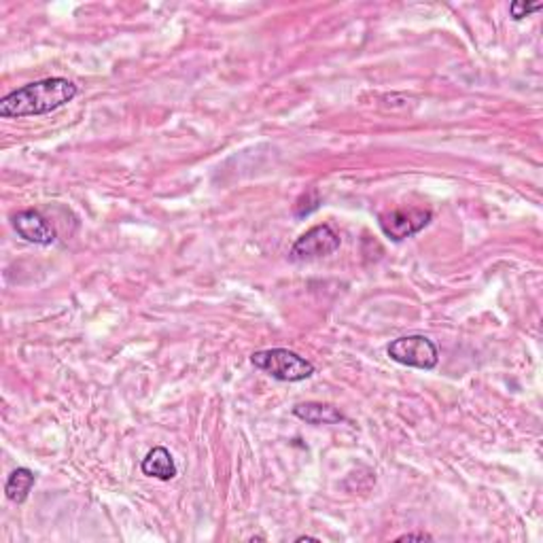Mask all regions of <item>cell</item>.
<instances>
[{"label":"cell","mask_w":543,"mask_h":543,"mask_svg":"<svg viewBox=\"0 0 543 543\" xmlns=\"http://www.w3.org/2000/svg\"><path fill=\"white\" fill-rule=\"evenodd\" d=\"M79 90L73 81L64 77H49L35 81L11 92L0 100V117H33L47 115L60 106L73 103Z\"/></svg>","instance_id":"6da1fadb"},{"label":"cell","mask_w":543,"mask_h":543,"mask_svg":"<svg viewBox=\"0 0 543 543\" xmlns=\"http://www.w3.org/2000/svg\"><path fill=\"white\" fill-rule=\"evenodd\" d=\"M251 363L281 382H301L314 376V365L289 349L257 350L251 355Z\"/></svg>","instance_id":"7a4b0ae2"},{"label":"cell","mask_w":543,"mask_h":543,"mask_svg":"<svg viewBox=\"0 0 543 543\" xmlns=\"http://www.w3.org/2000/svg\"><path fill=\"white\" fill-rule=\"evenodd\" d=\"M387 355L397 363L425 371L435 370L439 363L438 346H435L433 340H429L427 336H419V333L393 340V342L387 346Z\"/></svg>","instance_id":"3957f363"},{"label":"cell","mask_w":543,"mask_h":543,"mask_svg":"<svg viewBox=\"0 0 543 543\" xmlns=\"http://www.w3.org/2000/svg\"><path fill=\"white\" fill-rule=\"evenodd\" d=\"M431 219L433 212L425 208H393V211L378 214V225L389 240L403 242L406 238H412L425 230Z\"/></svg>","instance_id":"277c9868"},{"label":"cell","mask_w":543,"mask_h":543,"mask_svg":"<svg viewBox=\"0 0 543 543\" xmlns=\"http://www.w3.org/2000/svg\"><path fill=\"white\" fill-rule=\"evenodd\" d=\"M340 244H342V238L331 225H317L295 240L289 259L291 262H312V259L330 257L340 249Z\"/></svg>","instance_id":"5b68a950"},{"label":"cell","mask_w":543,"mask_h":543,"mask_svg":"<svg viewBox=\"0 0 543 543\" xmlns=\"http://www.w3.org/2000/svg\"><path fill=\"white\" fill-rule=\"evenodd\" d=\"M14 227L26 242L52 246L55 242V230L39 211H22L14 217Z\"/></svg>","instance_id":"8992f818"},{"label":"cell","mask_w":543,"mask_h":543,"mask_svg":"<svg viewBox=\"0 0 543 543\" xmlns=\"http://www.w3.org/2000/svg\"><path fill=\"white\" fill-rule=\"evenodd\" d=\"M293 414L298 416L300 420L308 422V425L321 427V425H338V422H344L346 416L340 412L338 408L330 406V403H319V401H306L298 403L293 408Z\"/></svg>","instance_id":"52a82bcc"},{"label":"cell","mask_w":543,"mask_h":543,"mask_svg":"<svg viewBox=\"0 0 543 543\" xmlns=\"http://www.w3.org/2000/svg\"><path fill=\"white\" fill-rule=\"evenodd\" d=\"M141 469L144 476L162 479V482H170V479H174L176 473H179L173 454L163 446H155L153 450L147 452V457L143 459Z\"/></svg>","instance_id":"ba28073f"},{"label":"cell","mask_w":543,"mask_h":543,"mask_svg":"<svg viewBox=\"0 0 543 543\" xmlns=\"http://www.w3.org/2000/svg\"><path fill=\"white\" fill-rule=\"evenodd\" d=\"M36 482V473L30 471L28 467H17V469L11 473L7 484H5V492H7V499L14 503H24L33 490Z\"/></svg>","instance_id":"9c48e42d"},{"label":"cell","mask_w":543,"mask_h":543,"mask_svg":"<svg viewBox=\"0 0 543 543\" xmlns=\"http://www.w3.org/2000/svg\"><path fill=\"white\" fill-rule=\"evenodd\" d=\"M543 7V3H524V0H516V3L509 5V14H511V20L520 22L524 17H528L530 14H535V11H539Z\"/></svg>","instance_id":"30bf717a"},{"label":"cell","mask_w":543,"mask_h":543,"mask_svg":"<svg viewBox=\"0 0 543 543\" xmlns=\"http://www.w3.org/2000/svg\"><path fill=\"white\" fill-rule=\"evenodd\" d=\"M414 539L416 541H431L433 537L429 533H406V535H401L397 541H414Z\"/></svg>","instance_id":"8fae6325"},{"label":"cell","mask_w":543,"mask_h":543,"mask_svg":"<svg viewBox=\"0 0 543 543\" xmlns=\"http://www.w3.org/2000/svg\"><path fill=\"white\" fill-rule=\"evenodd\" d=\"M298 543H301V541H319V537H311V535H301V537H298V539H295Z\"/></svg>","instance_id":"7c38bea8"}]
</instances>
